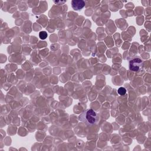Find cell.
<instances>
[{
    "label": "cell",
    "mask_w": 151,
    "mask_h": 151,
    "mask_svg": "<svg viewBox=\"0 0 151 151\" xmlns=\"http://www.w3.org/2000/svg\"><path fill=\"white\" fill-rule=\"evenodd\" d=\"M39 37L40 38V39H41V40H45L47 37V32L44 31L40 32Z\"/></svg>",
    "instance_id": "cell-4"
},
{
    "label": "cell",
    "mask_w": 151,
    "mask_h": 151,
    "mask_svg": "<svg viewBox=\"0 0 151 151\" xmlns=\"http://www.w3.org/2000/svg\"><path fill=\"white\" fill-rule=\"evenodd\" d=\"M78 119L86 124L91 126L98 123L99 121V116L94 110L89 109L83 111L79 115Z\"/></svg>",
    "instance_id": "cell-1"
},
{
    "label": "cell",
    "mask_w": 151,
    "mask_h": 151,
    "mask_svg": "<svg viewBox=\"0 0 151 151\" xmlns=\"http://www.w3.org/2000/svg\"><path fill=\"white\" fill-rule=\"evenodd\" d=\"M85 6V2L83 0L71 1V6L76 11L81 10Z\"/></svg>",
    "instance_id": "cell-3"
},
{
    "label": "cell",
    "mask_w": 151,
    "mask_h": 151,
    "mask_svg": "<svg viewBox=\"0 0 151 151\" xmlns=\"http://www.w3.org/2000/svg\"><path fill=\"white\" fill-rule=\"evenodd\" d=\"M143 65V61L139 58H135L129 61V69L133 71H139Z\"/></svg>",
    "instance_id": "cell-2"
},
{
    "label": "cell",
    "mask_w": 151,
    "mask_h": 151,
    "mask_svg": "<svg viewBox=\"0 0 151 151\" xmlns=\"http://www.w3.org/2000/svg\"><path fill=\"white\" fill-rule=\"evenodd\" d=\"M117 93L119 94H120V96H123L126 94V90L125 88L123 87H120L118 90H117Z\"/></svg>",
    "instance_id": "cell-5"
}]
</instances>
